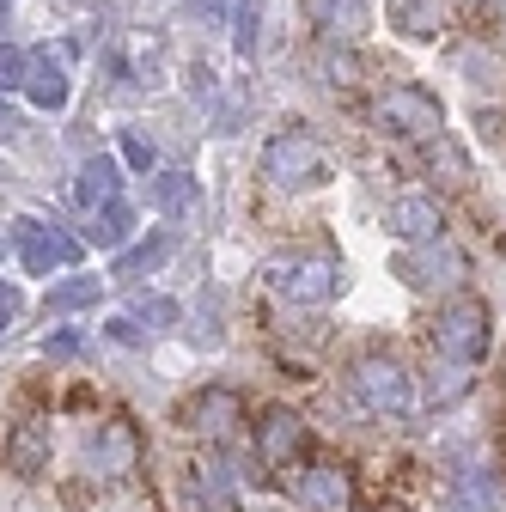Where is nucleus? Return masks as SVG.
Listing matches in <instances>:
<instances>
[{"label": "nucleus", "mask_w": 506, "mask_h": 512, "mask_svg": "<svg viewBox=\"0 0 506 512\" xmlns=\"http://www.w3.org/2000/svg\"><path fill=\"white\" fill-rule=\"evenodd\" d=\"M196 202H202V189H196V177H189V171H159V177H153V208H159L165 220L196 214Z\"/></svg>", "instance_id": "nucleus-20"}, {"label": "nucleus", "mask_w": 506, "mask_h": 512, "mask_svg": "<svg viewBox=\"0 0 506 512\" xmlns=\"http://www.w3.org/2000/svg\"><path fill=\"white\" fill-rule=\"evenodd\" d=\"M13 238H19V263H25L31 275L68 269L74 256H80V244H74L68 232H55V226H43V220H19V226H13Z\"/></svg>", "instance_id": "nucleus-11"}, {"label": "nucleus", "mask_w": 506, "mask_h": 512, "mask_svg": "<svg viewBox=\"0 0 506 512\" xmlns=\"http://www.w3.org/2000/svg\"><path fill=\"white\" fill-rule=\"evenodd\" d=\"M165 256H171V232H153V238H141V244L122 250L110 275H116V281H141V275H153V269L165 263Z\"/></svg>", "instance_id": "nucleus-21"}, {"label": "nucleus", "mask_w": 506, "mask_h": 512, "mask_svg": "<svg viewBox=\"0 0 506 512\" xmlns=\"http://www.w3.org/2000/svg\"><path fill=\"white\" fill-rule=\"evenodd\" d=\"M37 110H61V104H68V68H61V61H49V55H31L25 61V86H19Z\"/></svg>", "instance_id": "nucleus-18"}, {"label": "nucleus", "mask_w": 506, "mask_h": 512, "mask_svg": "<svg viewBox=\"0 0 506 512\" xmlns=\"http://www.w3.org/2000/svg\"><path fill=\"white\" fill-rule=\"evenodd\" d=\"M238 49H257V0H238Z\"/></svg>", "instance_id": "nucleus-30"}, {"label": "nucleus", "mask_w": 506, "mask_h": 512, "mask_svg": "<svg viewBox=\"0 0 506 512\" xmlns=\"http://www.w3.org/2000/svg\"><path fill=\"white\" fill-rule=\"evenodd\" d=\"M305 452H311L305 415H293V409H281V403L263 409V421H257V458H263L269 470H299Z\"/></svg>", "instance_id": "nucleus-10"}, {"label": "nucleus", "mask_w": 506, "mask_h": 512, "mask_svg": "<svg viewBox=\"0 0 506 512\" xmlns=\"http://www.w3.org/2000/svg\"><path fill=\"white\" fill-rule=\"evenodd\" d=\"M7 470L19 476H43L49 470V421L43 415H19L7 433Z\"/></svg>", "instance_id": "nucleus-14"}, {"label": "nucleus", "mask_w": 506, "mask_h": 512, "mask_svg": "<svg viewBox=\"0 0 506 512\" xmlns=\"http://www.w3.org/2000/svg\"><path fill=\"white\" fill-rule=\"evenodd\" d=\"M263 281L287 299V305H324L342 287V256L311 244V250H281L263 263Z\"/></svg>", "instance_id": "nucleus-1"}, {"label": "nucleus", "mask_w": 506, "mask_h": 512, "mask_svg": "<svg viewBox=\"0 0 506 512\" xmlns=\"http://www.w3.org/2000/svg\"><path fill=\"white\" fill-rule=\"evenodd\" d=\"M13 135H19V116H13L7 104H0V141H13Z\"/></svg>", "instance_id": "nucleus-33"}, {"label": "nucleus", "mask_w": 506, "mask_h": 512, "mask_svg": "<svg viewBox=\"0 0 506 512\" xmlns=\"http://www.w3.org/2000/svg\"><path fill=\"white\" fill-rule=\"evenodd\" d=\"M183 500L189 512H238V470H232V452L220 464H196L183 476Z\"/></svg>", "instance_id": "nucleus-12"}, {"label": "nucleus", "mask_w": 506, "mask_h": 512, "mask_svg": "<svg viewBox=\"0 0 506 512\" xmlns=\"http://www.w3.org/2000/svg\"><path fill=\"white\" fill-rule=\"evenodd\" d=\"M372 128H385L397 141H433L446 135V110L427 86H385L372 98Z\"/></svg>", "instance_id": "nucleus-4"}, {"label": "nucleus", "mask_w": 506, "mask_h": 512, "mask_svg": "<svg viewBox=\"0 0 506 512\" xmlns=\"http://www.w3.org/2000/svg\"><path fill=\"white\" fill-rule=\"evenodd\" d=\"M129 232H135V208H129V202H104V208H92V226H86L92 244L116 250V244H129Z\"/></svg>", "instance_id": "nucleus-23"}, {"label": "nucleus", "mask_w": 506, "mask_h": 512, "mask_svg": "<svg viewBox=\"0 0 506 512\" xmlns=\"http://www.w3.org/2000/svg\"><path fill=\"white\" fill-rule=\"evenodd\" d=\"M470 384H476L470 360H433L427 378H421V403H427V409H452V403L470 397Z\"/></svg>", "instance_id": "nucleus-16"}, {"label": "nucleus", "mask_w": 506, "mask_h": 512, "mask_svg": "<svg viewBox=\"0 0 506 512\" xmlns=\"http://www.w3.org/2000/svg\"><path fill=\"white\" fill-rule=\"evenodd\" d=\"M348 391L366 415L378 421H403L415 409V372L397 360V354H360L354 372H348Z\"/></svg>", "instance_id": "nucleus-2"}, {"label": "nucleus", "mask_w": 506, "mask_h": 512, "mask_svg": "<svg viewBox=\"0 0 506 512\" xmlns=\"http://www.w3.org/2000/svg\"><path fill=\"white\" fill-rule=\"evenodd\" d=\"M299 512H354V470L342 458H311L299 464V482H287Z\"/></svg>", "instance_id": "nucleus-8"}, {"label": "nucleus", "mask_w": 506, "mask_h": 512, "mask_svg": "<svg viewBox=\"0 0 506 512\" xmlns=\"http://www.w3.org/2000/svg\"><path fill=\"white\" fill-rule=\"evenodd\" d=\"M25 49H13V43H0V92H19L25 86Z\"/></svg>", "instance_id": "nucleus-27"}, {"label": "nucleus", "mask_w": 506, "mask_h": 512, "mask_svg": "<svg viewBox=\"0 0 506 512\" xmlns=\"http://www.w3.org/2000/svg\"><path fill=\"white\" fill-rule=\"evenodd\" d=\"M494 342V317L476 293H452L446 305L433 311V354L446 360H482Z\"/></svg>", "instance_id": "nucleus-3"}, {"label": "nucleus", "mask_w": 506, "mask_h": 512, "mask_svg": "<svg viewBox=\"0 0 506 512\" xmlns=\"http://www.w3.org/2000/svg\"><path fill=\"white\" fill-rule=\"evenodd\" d=\"M263 177L275 189H311L330 177V153L318 135H305V128H281V135L263 147Z\"/></svg>", "instance_id": "nucleus-5"}, {"label": "nucleus", "mask_w": 506, "mask_h": 512, "mask_svg": "<svg viewBox=\"0 0 506 512\" xmlns=\"http://www.w3.org/2000/svg\"><path fill=\"white\" fill-rule=\"evenodd\" d=\"M391 275H403V287H415V293H452L470 275V256L452 238H427V244H409L397 256Z\"/></svg>", "instance_id": "nucleus-6"}, {"label": "nucleus", "mask_w": 506, "mask_h": 512, "mask_svg": "<svg viewBox=\"0 0 506 512\" xmlns=\"http://www.w3.org/2000/svg\"><path fill=\"white\" fill-rule=\"evenodd\" d=\"M129 317H135V324H147V330H165V324H177L183 311H177V299H159V293H153V299H135Z\"/></svg>", "instance_id": "nucleus-26"}, {"label": "nucleus", "mask_w": 506, "mask_h": 512, "mask_svg": "<svg viewBox=\"0 0 506 512\" xmlns=\"http://www.w3.org/2000/svg\"><path fill=\"white\" fill-rule=\"evenodd\" d=\"M299 7H305L311 31H318L324 43H360L366 25H372L366 0H299Z\"/></svg>", "instance_id": "nucleus-13"}, {"label": "nucleus", "mask_w": 506, "mask_h": 512, "mask_svg": "<svg viewBox=\"0 0 506 512\" xmlns=\"http://www.w3.org/2000/svg\"><path fill=\"white\" fill-rule=\"evenodd\" d=\"M324 80H330L336 92H354V86L366 80V68H360V55H354L348 43H324Z\"/></svg>", "instance_id": "nucleus-24"}, {"label": "nucleus", "mask_w": 506, "mask_h": 512, "mask_svg": "<svg viewBox=\"0 0 506 512\" xmlns=\"http://www.w3.org/2000/svg\"><path fill=\"white\" fill-rule=\"evenodd\" d=\"M226 7H232V0H196V13H202V19H208V25H214V19H220V13H226Z\"/></svg>", "instance_id": "nucleus-32"}, {"label": "nucleus", "mask_w": 506, "mask_h": 512, "mask_svg": "<svg viewBox=\"0 0 506 512\" xmlns=\"http://www.w3.org/2000/svg\"><path fill=\"white\" fill-rule=\"evenodd\" d=\"M86 342H80V330H55V336H43V354L49 360H74Z\"/></svg>", "instance_id": "nucleus-29"}, {"label": "nucleus", "mask_w": 506, "mask_h": 512, "mask_svg": "<svg viewBox=\"0 0 506 512\" xmlns=\"http://www.w3.org/2000/svg\"><path fill=\"white\" fill-rule=\"evenodd\" d=\"M7 324H13V305H0V336H7Z\"/></svg>", "instance_id": "nucleus-34"}, {"label": "nucleus", "mask_w": 506, "mask_h": 512, "mask_svg": "<svg viewBox=\"0 0 506 512\" xmlns=\"http://www.w3.org/2000/svg\"><path fill=\"white\" fill-rule=\"evenodd\" d=\"M98 293H104V281H98V275H68V281H55V287H49L43 311H49V317H68V311L98 305Z\"/></svg>", "instance_id": "nucleus-22"}, {"label": "nucleus", "mask_w": 506, "mask_h": 512, "mask_svg": "<svg viewBox=\"0 0 506 512\" xmlns=\"http://www.w3.org/2000/svg\"><path fill=\"white\" fill-rule=\"evenodd\" d=\"M116 183H122L116 159H110V153H98V159H86V165H80V183H74V202H80V208L92 214V208L116 202Z\"/></svg>", "instance_id": "nucleus-19"}, {"label": "nucleus", "mask_w": 506, "mask_h": 512, "mask_svg": "<svg viewBox=\"0 0 506 512\" xmlns=\"http://www.w3.org/2000/svg\"><path fill=\"white\" fill-rule=\"evenodd\" d=\"M183 427L202 445H214V452H226V445H238V427H244V397L226 391V384H208V391L183 403Z\"/></svg>", "instance_id": "nucleus-7"}, {"label": "nucleus", "mask_w": 506, "mask_h": 512, "mask_svg": "<svg viewBox=\"0 0 506 512\" xmlns=\"http://www.w3.org/2000/svg\"><path fill=\"white\" fill-rule=\"evenodd\" d=\"M391 232L403 244H427V238H446V208L433 196H397L391 202Z\"/></svg>", "instance_id": "nucleus-15"}, {"label": "nucleus", "mask_w": 506, "mask_h": 512, "mask_svg": "<svg viewBox=\"0 0 506 512\" xmlns=\"http://www.w3.org/2000/svg\"><path fill=\"white\" fill-rule=\"evenodd\" d=\"M427 165H433V177H439V183H452V189H458V183H470V159H464V153H458L446 135H433V147H427Z\"/></svg>", "instance_id": "nucleus-25"}, {"label": "nucleus", "mask_w": 506, "mask_h": 512, "mask_svg": "<svg viewBox=\"0 0 506 512\" xmlns=\"http://www.w3.org/2000/svg\"><path fill=\"white\" fill-rule=\"evenodd\" d=\"M110 342H122V348H141V342H147V330L135 324V317H116V324H110Z\"/></svg>", "instance_id": "nucleus-31"}, {"label": "nucleus", "mask_w": 506, "mask_h": 512, "mask_svg": "<svg viewBox=\"0 0 506 512\" xmlns=\"http://www.w3.org/2000/svg\"><path fill=\"white\" fill-rule=\"evenodd\" d=\"M458 7H470V13H482V7H488V0H458Z\"/></svg>", "instance_id": "nucleus-35"}, {"label": "nucleus", "mask_w": 506, "mask_h": 512, "mask_svg": "<svg viewBox=\"0 0 506 512\" xmlns=\"http://www.w3.org/2000/svg\"><path fill=\"white\" fill-rule=\"evenodd\" d=\"M391 25L415 43H433L452 25V0H391Z\"/></svg>", "instance_id": "nucleus-17"}, {"label": "nucleus", "mask_w": 506, "mask_h": 512, "mask_svg": "<svg viewBox=\"0 0 506 512\" xmlns=\"http://www.w3.org/2000/svg\"><path fill=\"white\" fill-rule=\"evenodd\" d=\"M86 470L98 482H129L141 470V433L129 421H98V433L86 439Z\"/></svg>", "instance_id": "nucleus-9"}, {"label": "nucleus", "mask_w": 506, "mask_h": 512, "mask_svg": "<svg viewBox=\"0 0 506 512\" xmlns=\"http://www.w3.org/2000/svg\"><path fill=\"white\" fill-rule=\"evenodd\" d=\"M122 165H129V171H153V141L135 135V128H122Z\"/></svg>", "instance_id": "nucleus-28"}]
</instances>
